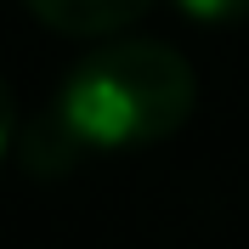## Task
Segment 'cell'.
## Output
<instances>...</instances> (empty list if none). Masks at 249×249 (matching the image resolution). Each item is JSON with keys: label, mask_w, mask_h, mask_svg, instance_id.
<instances>
[{"label": "cell", "mask_w": 249, "mask_h": 249, "mask_svg": "<svg viewBox=\"0 0 249 249\" xmlns=\"http://www.w3.org/2000/svg\"><path fill=\"white\" fill-rule=\"evenodd\" d=\"M193 23H244L249 17V0H176Z\"/></svg>", "instance_id": "obj_3"}, {"label": "cell", "mask_w": 249, "mask_h": 249, "mask_svg": "<svg viewBox=\"0 0 249 249\" xmlns=\"http://www.w3.org/2000/svg\"><path fill=\"white\" fill-rule=\"evenodd\" d=\"M198 102L193 62L159 40H102L68 68L51 119L74 147H153L170 142Z\"/></svg>", "instance_id": "obj_1"}, {"label": "cell", "mask_w": 249, "mask_h": 249, "mask_svg": "<svg viewBox=\"0 0 249 249\" xmlns=\"http://www.w3.org/2000/svg\"><path fill=\"white\" fill-rule=\"evenodd\" d=\"M46 29L57 34H79V40H91V34H113L124 23H136L153 0H23Z\"/></svg>", "instance_id": "obj_2"}, {"label": "cell", "mask_w": 249, "mask_h": 249, "mask_svg": "<svg viewBox=\"0 0 249 249\" xmlns=\"http://www.w3.org/2000/svg\"><path fill=\"white\" fill-rule=\"evenodd\" d=\"M12 142H17V96H12L6 79H0V164H6V153H12Z\"/></svg>", "instance_id": "obj_4"}]
</instances>
